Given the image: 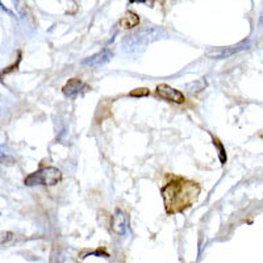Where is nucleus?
Wrapping results in <instances>:
<instances>
[{
  "mask_svg": "<svg viewBox=\"0 0 263 263\" xmlns=\"http://www.w3.org/2000/svg\"><path fill=\"white\" fill-rule=\"evenodd\" d=\"M238 50H241L240 46H233V48H229V49H212L208 50L207 56L213 58V60H216V58L220 60V58H225L228 56H232V54H234Z\"/></svg>",
  "mask_w": 263,
  "mask_h": 263,
  "instance_id": "obj_7",
  "label": "nucleus"
},
{
  "mask_svg": "<svg viewBox=\"0 0 263 263\" xmlns=\"http://www.w3.org/2000/svg\"><path fill=\"white\" fill-rule=\"evenodd\" d=\"M111 57H112V52L105 49L103 50V52L98 53V54H95V56L83 61V65L90 66V67H99V66H103V65L107 64V62L111 60Z\"/></svg>",
  "mask_w": 263,
  "mask_h": 263,
  "instance_id": "obj_4",
  "label": "nucleus"
},
{
  "mask_svg": "<svg viewBox=\"0 0 263 263\" xmlns=\"http://www.w3.org/2000/svg\"><path fill=\"white\" fill-rule=\"evenodd\" d=\"M83 88H86L84 83H83L80 79L74 78L70 79V80L65 84V87L62 88V92H64L65 96H67V98H75L76 95H78Z\"/></svg>",
  "mask_w": 263,
  "mask_h": 263,
  "instance_id": "obj_5",
  "label": "nucleus"
},
{
  "mask_svg": "<svg viewBox=\"0 0 263 263\" xmlns=\"http://www.w3.org/2000/svg\"><path fill=\"white\" fill-rule=\"evenodd\" d=\"M157 94L159 98L169 100V102L177 103V104H182L184 102V96L181 91L174 90L173 87H170L169 84H159L157 87Z\"/></svg>",
  "mask_w": 263,
  "mask_h": 263,
  "instance_id": "obj_3",
  "label": "nucleus"
},
{
  "mask_svg": "<svg viewBox=\"0 0 263 263\" xmlns=\"http://www.w3.org/2000/svg\"><path fill=\"white\" fill-rule=\"evenodd\" d=\"M200 187L194 182L178 179L162 188V196L165 200L166 210L169 213H178L191 207L197 200Z\"/></svg>",
  "mask_w": 263,
  "mask_h": 263,
  "instance_id": "obj_1",
  "label": "nucleus"
},
{
  "mask_svg": "<svg viewBox=\"0 0 263 263\" xmlns=\"http://www.w3.org/2000/svg\"><path fill=\"white\" fill-rule=\"evenodd\" d=\"M131 1H141L142 3V1H146V0H131Z\"/></svg>",
  "mask_w": 263,
  "mask_h": 263,
  "instance_id": "obj_12",
  "label": "nucleus"
},
{
  "mask_svg": "<svg viewBox=\"0 0 263 263\" xmlns=\"http://www.w3.org/2000/svg\"><path fill=\"white\" fill-rule=\"evenodd\" d=\"M131 96H134V98H141V96H147L149 95V90L147 88H135L134 91H132Z\"/></svg>",
  "mask_w": 263,
  "mask_h": 263,
  "instance_id": "obj_10",
  "label": "nucleus"
},
{
  "mask_svg": "<svg viewBox=\"0 0 263 263\" xmlns=\"http://www.w3.org/2000/svg\"><path fill=\"white\" fill-rule=\"evenodd\" d=\"M128 226V220L127 216L124 214V212H121L120 209L116 210V213L112 218V229L115 233L117 234H124Z\"/></svg>",
  "mask_w": 263,
  "mask_h": 263,
  "instance_id": "obj_6",
  "label": "nucleus"
},
{
  "mask_svg": "<svg viewBox=\"0 0 263 263\" xmlns=\"http://www.w3.org/2000/svg\"><path fill=\"white\" fill-rule=\"evenodd\" d=\"M214 145L218 147V150H220V153H218V155H220V159H221V162L224 163V162L226 161V157H225V150H224V147H222V145L220 143V141L218 139H214Z\"/></svg>",
  "mask_w": 263,
  "mask_h": 263,
  "instance_id": "obj_11",
  "label": "nucleus"
},
{
  "mask_svg": "<svg viewBox=\"0 0 263 263\" xmlns=\"http://www.w3.org/2000/svg\"><path fill=\"white\" fill-rule=\"evenodd\" d=\"M13 238V234L11 232H5V230H0V245L7 244Z\"/></svg>",
  "mask_w": 263,
  "mask_h": 263,
  "instance_id": "obj_9",
  "label": "nucleus"
},
{
  "mask_svg": "<svg viewBox=\"0 0 263 263\" xmlns=\"http://www.w3.org/2000/svg\"><path fill=\"white\" fill-rule=\"evenodd\" d=\"M138 23H139L138 16L135 15V13H133V12H127L124 17L121 19L120 25L123 26L124 29H131L133 26L138 25Z\"/></svg>",
  "mask_w": 263,
  "mask_h": 263,
  "instance_id": "obj_8",
  "label": "nucleus"
},
{
  "mask_svg": "<svg viewBox=\"0 0 263 263\" xmlns=\"http://www.w3.org/2000/svg\"><path fill=\"white\" fill-rule=\"evenodd\" d=\"M62 179V174L56 167H44L25 178L26 186H54Z\"/></svg>",
  "mask_w": 263,
  "mask_h": 263,
  "instance_id": "obj_2",
  "label": "nucleus"
}]
</instances>
